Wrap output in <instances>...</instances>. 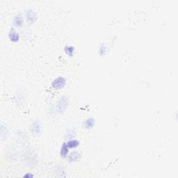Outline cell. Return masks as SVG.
Masks as SVG:
<instances>
[{
	"instance_id": "cell-11",
	"label": "cell",
	"mask_w": 178,
	"mask_h": 178,
	"mask_svg": "<svg viewBox=\"0 0 178 178\" xmlns=\"http://www.w3.org/2000/svg\"><path fill=\"white\" fill-rule=\"evenodd\" d=\"M65 52L66 54H67L68 55L70 56H73V51H74V48L73 47H70V46H68V47H65Z\"/></svg>"
},
{
	"instance_id": "cell-3",
	"label": "cell",
	"mask_w": 178,
	"mask_h": 178,
	"mask_svg": "<svg viewBox=\"0 0 178 178\" xmlns=\"http://www.w3.org/2000/svg\"><path fill=\"white\" fill-rule=\"evenodd\" d=\"M67 99L65 98V97H62L59 101V110L61 112L63 111H64L67 106Z\"/></svg>"
},
{
	"instance_id": "cell-1",
	"label": "cell",
	"mask_w": 178,
	"mask_h": 178,
	"mask_svg": "<svg viewBox=\"0 0 178 178\" xmlns=\"http://www.w3.org/2000/svg\"><path fill=\"white\" fill-rule=\"evenodd\" d=\"M65 84V80L63 77H58L56 79L53 83H52V86L54 88L56 89H61L64 87Z\"/></svg>"
},
{
	"instance_id": "cell-2",
	"label": "cell",
	"mask_w": 178,
	"mask_h": 178,
	"mask_svg": "<svg viewBox=\"0 0 178 178\" xmlns=\"http://www.w3.org/2000/svg\"><path fill=\"white\" fill-rule=\"evenodd\" d=\"M31 131H32L33 134L37 136L41 132V126L38 122H35L33 123L32 127H31Z\"/></svg>"
},
{
	"instance_id": "cell-6",
	"label": "cell",
	"mask_w": 178,
	"mask_h": 178,
	"mask_svg": "<svg viewBox=\"0 0 178 178\" xmlns=\"http://www.w3.org/2000/svg\"><path fill=\"white\" fill-rule=\"evenodd\" d=\"M9 37H10V39H11V41H13V42H17V41H18V39H19L18 34L16 32H15L13 30H12L11 32L10 33Z\"/></svg>"
},
{
	"instance_id": "cell-4",
	"label": "cell",
	"mask_w": 178,
	"mask_h": 178,
	"mask_svg": "<svg viewBox=\"0 0 178 178\" xmlns=\"http://www.w3.org/2000/svg\"><path fill=\"white\" fill-rule=\"evenodd\" d=\"M27 20L29 21L31 23L35 22V19H36V15L35 13L32 11H29L27 13Z\"/></svg>"
},
{
	"instance_id": "cell-10",
	"label": "cell",
	"mask_w": 178,
	"mask_h": 178,
	"mask_svg": "<svg viewBox=\"0 0 178 178\" xmlns=\"http://www.w3.org/2000/svg\"><path fill=\"white\" fill-rule=\"evenodd\" d=\"M67 145L66 144H63V147L62 148H61V156H65L66 155H67V152H68V149H67Z\"/></svg>"
},
{
	"instance_id": "cell-8",
	"label": "cell",
	"mask_w": 178,
	"mask_h": 178,
	"mask_svg": "<svg viewBox=\"0 0 178 178\" xmlns=\"http://www.w3.org/2000/svg\"><path fill=\"white\" fill-rule=\"evenodd\" d=\"M66 145L68 148H75L77 146H78L79 142L78 140H70L69 142H67Z\"/></svg>"
},
{
	"instance_id": "cell-9",
	"label": "cell",
	"mask_w": 178,
	"mask_h": 178,
	"mask_svg": "<svg viewBox=\"0 0 178 178\" xmlns=\"http://www.w3.org/2000/svg\"><path fill=\"white\" fill-rule=\"evenodd\" d=\"M79 154L77 153V152H73V153H71V154H70V156H69V160H70V162H75V161H77V159H78L79 157Z\"/></svg>"
},
{
	"instance_id": "cell-5",
	"label": "cell",
	"mask_w": 178,
	"mask_h": 178,
	"mask_svg": "<svg viewBox=\"0 0 178 178\" xmlns=\"http://www.w3.org/2000/svg\"><path fill=\"white\" fill-rule=\"evenodd\" d=\"M23 24V19L21 15H17L14 19V24L17 27H20Z\"/></svg>"
},
{
	"instance_id": "cell-7",
	"label": "cell",
	"mask_w": 178,
	"mask_h": 178,
	"mask_svg": "<svg viewBox=\"0 0 178 178\" xmlns=\"http://www.w3.org/2000/svg\"><path fill=\"white\" fill-rule=\"evenodd\" d=\"M84 124L87 129H90V128L93 127V125H94V120L93 118L88 119V120H86V121L85 122Z\"/></svg>"
}]
</instances>
